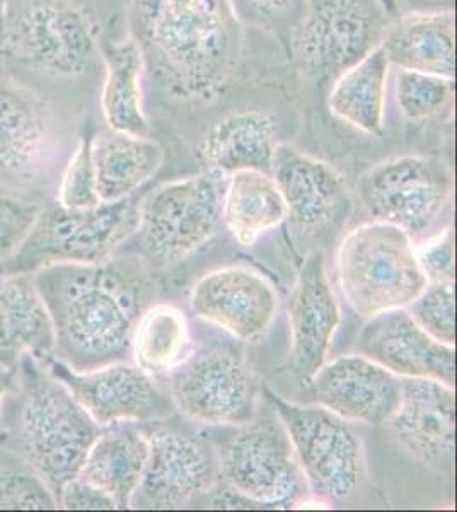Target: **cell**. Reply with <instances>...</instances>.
<instances>
[{"label": "cell", "mask_w": 457, "mask_h": 512, "mask_svg": "<svg viewBox=\"0 0 457 512\" xmlns=\"http://www.w3.org/2000/svg\"><path fill=\"white\" fill-rule=\"evenodd\" d=\"M406 12H454L456 0H396Z\"/></svg>", "instance_id": "cell-38"}, {"label": "cell", "mask_w": 457, "mask_h": 512, "mask_svg": "<svg viewBox=\"0 0 457 512\" xmlns=\"http://www.w3.org/2000/svg\"><path fill=\"white\" fill-rule=\"evenodd\" d=\"M400 403L388 420L396 441L413 460L451 473L456 456V393L434 379H400Z\"/></svg>", "instance_id": "cell-16"}, {"label": "cell", "mask_w": 457, "mask_h": 512, "mask_svg": "<svg viewBox=\"0 0 457 512\" xmlns=\"http://www.w3.org/2000/svg\"><path fill=\"white\" fill-rule=\"evenodd\" d=\"M394 19L382 0H306L292 50L307 76L335 81L381 47Z\"/></svg>", "instance_id": "cell-8"}, {"label": "cell", "mask_w": 457, "mask_h": 512, "mask_svg": "<svg viewBox=\"0 0 457 512\" xmlns=\"http://www.w3.org/2000/svg\"><path fill=\"white\" fill-rule=\"evenodd\" d=\"M287 217V205L272 175L238 171L227 176L222 221L241 245H253Z\"/></svg>", "instance_id": "cell-29"}, {"label": "cell", "mask_w": 457, "mask_h": 512, "mask_svg": "<svg viewBox=\"0 0 457 512\" xmlns=\"http://www.w3.org/2000/svg\"><path fill=\"white\" fill-rule=\"evenodd\" d=\"M336 267L347 303L367 320L382 311L406 308L429 284L410 234L388 222H372L348 233Z\"/></svg>", "instance_id": "cell-5"}, {"label": "cell", "mask_w": 457, "mask_h": 512, "mask_svg": "<svg viewBox=\"0 0 457 512\" xmlns=\"http://www.w3.org/2000/svg\"><path fill=\"white\" fill-rule=\"evenodd\" d=\"M31 275L52 320L53 357L79 373L127 359L140 291L122 268L110 262L55 263Z\"/></svg>", "instance_id": "cell-2"}, {"label": "cell", "mask_w": 457, "mask_h": 512, "mask_svg": "<svg viewBox=\"0 0 457 512\" xmlns=\"http://www.w3.org/2000/svg\"><path fill=\"white\" fill-rule=\"evenodd\" d=\"M382 4L391 12V16H394V18L400 16V7L396 4V0H382Z\"/></svg>", "instance_id": "cell-41"}, {"label": "cell", "mask_w": 457, "mask_h": 512, "mask_svg": "<svg viewBox=\"0 0 457 512\" xmlns=\"http://www.w3.org/2000/svg\"><path fill=\"white\" fill-rule=\"evenodd\" d=\"M389 69L386 53L377 47L336 77L328 98L333 115L364 134L381 137Z\"/></svg>", "instance_id": "cell-27"}, {"label": "cell", "mask_w": 457, "mask_h": 512, "mask_svg": "<svg viewBox=\"0 0 457 512\" xmlns=\"http://www.w3.org/2000/svg\"><path fill=\"white\" fill-rule=\"evenodd\" d=\"M411 318L440 344H456L454 282H429L422 294L406 306Z\"/></svg>", "instance_id": "cell-32"}, {"label": "cell", "mask_w": 457, "mask_h": 512, "mask_svg": "<svg viewBox=\"0 0 457 512\" xmlns=\"http://www.w3.org/2000/svg\"><path fill=\"white\" fill-rule=\"evenodd\" d=\"M215 451L219 473L249 501L284 504L301 495V466L277 412H256Z\"/></svg>", "instance_id": "cell-11"}, {"label": "cell", "mask_w": 457, "mask_h": 512, "mask_svg": "<svg viewBox=\"0 0 457 512\" xmlns=\"http://www.w3.org/2000/svg\"><path fill=\"white\" fill-rule=\"evenodd\" d=\"M301 0H231L238 18L260 24L275 23L296 11Z\"/></svg>", "instance_id": "cell-37"}, {"label": "cell", "mask_w": 457, "mask_h": 512, "mask_svg": "<svg viewBox=\"0 0 457 512\" xmlns=\"http://www.w3.org/2000/svg\"><path fill=\"white\" fill-rule=\"evenodd\" d=\"M106 77L101 89V110L108 128L125 134H149L145 117L142 72L144 60L132 38L105 41Z\"/></svg>", "instance_id": "cell-28"}, {"label": "cell", "mask_w": 457, "mask_h": 512, "mask_svg": "<svg viewBox=\"0 0 457 512\" xmlns=\"http://www.w3.org/2000/svg\"><path fill=\"white\" fill-rule=\"evenodd\" d=\"M309 386L316 405L347 422L388 424L400 403V378L360 354L324 362Z\"/></svg>", "instance_id": "cell-20"}, {"label": "cell", "mask_w": 457, "mask_h": 512, "mask_svg": "<svg viewBox=\"0 0 457 512\" xmlns=\"http://www.w3.org/2000/svg\"><path fill=\"white\" fill-rule=\"evenodd\" d=\"M128 23L144 69L176 98H217L236 70L243 31L231 0H132Z\"/></svg>", "instance_id": "cell-1"}, {"label": "cell", "mask_w": 457, "mask_h": 512, "mask_svg": "<svg viewBox=\"0 0 457 512\" xmlns=\"http://www.w3.org/2000/svg\"><path fill=\"white\" fill-rule=\"evenodd\" d=\"M381 47L391 67L454 79V12H406L394 19Z\"/></svg>", "instance_id": "cell-22"}, {"label": "cell", "mask_w": 457, "mask_h": 512, "mask_svg": "<svg viewBox=\"0 0 457 512\" xmlns=\"http://www.w3.org/2000/svg\"><path fill=\"white\" fill-rule=\"evenodd\" d=\"M135 364L151 376L169 374L191 352L188 321L171 304H156L144 311L132 337Z\"/></svg>", "instance_id": "cell-30"}, {"label": "cell", "mask_w": 457, "mask_h": 512, "mask_svg": "<svg viewBox=\"0 0 457 512\" xmlns=\"http://www.w3.org/2000/svg\"><path fill=\"white\" fill-rule=\"evenodd\" d=\"M287 205L292 231L304 241L328 238L352 212L347 181L330 164L290 147H278L272 171Z\"/></svg>", "instance_id": "cell-15"}, {"label": "cell", "mask_w": 457, "mask_h": 512, "mask_svg": "<svg viewBox=\"0 0 457 512\" xmlns=\"http://www.w3.org/2000/svg\"><path fill=\"white\" fill-rule=\"evenodd\" d=\"M57 499L35 472H0V509H57Z\"/></svg>", "instance_id": "cell-34"}, {"label": "cell", "mask_w": 457, "mask_h": 512, "mask_svg": "<svg viewBox=\"0 0 457 512\" xmlns=\"http://www.w3.org/2000/svg\"><path fill=\"white\" fill-rule=\"evenodd\" d=\"M227 176L214 171L171 181L139 200L140 246L154 267H169L214 238Z\"/></svg>", "instance_id": "cell-7"}, {"label": "cell", "mask_w": 457, "mask_h": 512, "mask_svg": "<svg viewBox=\"0 0 457 512\" xmlns=\"http://www.w3.org/2000/svg\"><path fill=\"white\" fill-rule=\"evenodd\" d=\"M57 504L58 507L74 509V511L116 509L115 501L111 499L110 495L79 477L72 478L60 489L57 495Z\"/></svg>", "instance_id": "cell-36"}, {"label": "cell", "mask_w": 457, "mask_h": 512, "mask_svg": "<svg viewBox=\"0 0 457 512\" xmlns=\"http://www.w3.org/2000/svg\"><path fill=\"white\" fill-rule=\"evenodd\" d=\"M91 140L93 135L89 132L82 135L79 146L60 180L57 202L64 209H93L101 204L91 158Z\"/></svg>", "instance_id": "cell-33"}, {"label": "cell", "mask_w": 457, "mask_h": 512, "mask_svg": "<svg viewBox=\"0 0 457 512\" xmlns=\"http://www.w3.org/2000/svg\"><path fill=\"white\" fill-rule=\"evenodd\" d=\"M149 458L132 506L176 509L207 494L219 477L217 454L205 439L171 427L147 432Z\"/></svg>", "instance_id": "cell-14"}, {"label": "cell", "mask_w": 457, "mask_h": 512, "mask_svg": "<svg viewBox=\"0 0 457 512\" xmlns=\"http://www.w3.org/2000/svg\"><path fill=\"white\" fill-rule=\"evenodd\" d=\"M169 398L186 419L234 427L258 412V381L241 350L203 345L169 373Z\"/></svg>", "instance_id": "cell-9"}, {"label": "cell", "mask_w": 457, "mask_h": 512, "mask_svg": "<svg viewBox=\"0 0 457 512\" xmlns=\"http://www.w3.org/2000/svg\"><path fill=\"white\" fill-rule=\"evenodd\" d=\"M18 384V367H7L0 364V419L6 405L7 396L11 395Z\"/></svg>", "instance_id": "cell-39"}, {"label": "cell", "mask_w": 457, "mask_h": 512, "mask_svg": "<svg viewBox=\"0 0 457 512\" xmlns=\"http://www.w3.org/2000/svg\"><path fill=\"white\" fill-rule=\"evenodd\" d=\"M96 188L101 204L132 197L157 175L164 149L147 135L105 130L91 140Z\"/></svg>", "instance_id": "cell-25"}, {"label": "cell", "mask_w": 457, "mask_h": 512, "mask_svg": "<svg viewBox=\"0 0 457 512\" xmlns=\"http://www.w3.org/2000/svg\"><path fill=\"white\" fill-rule=\"evenodd\" d=\"M454 175L446 161L401 156L365 171L357 181L360 204L372 219L410 234L429 229L451 202Z\"/></svg>", "instance_id": "cell-12"}, {"label": "cell", "mask_w": 457, "mask_h": 512, "mask_svg": "<svg viewBox=\"0 0 457 512\" xmlns=\"http://www.w3.org/2000/svg\"><path fill=\"white\" fill-rule=\"evenodd\" d=\"M53 151L52 113L45 101L16 82L0 81V190L16 195L14 190L36 183Z\"/></svg>", "instance_id": "cell-17"}, {"label": "cell", "mask_w": 457, "mask_h": 512, "mask_svg": "<svg viewBox=\"0 0 457 512\" xmlns=\"http://www.w3.org/2000/svg\"><path fill=\"white\" fill-rule=\"evenodd\" d=\"M357 352L400 378L434 379L451 388L456 384V350L430 337L406 308L369 318Z\"/></svg>", "instance_id": "cell-18"}, {"label": "cell", "mask_w": 457, "mask_h": 512, "mask_svg": "<svg viewBox=\"0 0 457 512\" xmlns=\"http://www.w3.org/2000/svg\"><path fill=\"white\" fill-rule=\"evenodd\" d=\"M55 335L33 275L0 277V364L18 367L24 355L53 354Z\"/></svg>", "instance_id": "cell-24"}, {"label": "cell", "mask_w": 457, "mask_h": 512, "mask_svg": "<svg viewBox=\"0 0 457 512\" xmlns=\"http://www.w3.org/2000/svg\"><path fill=\"white\" fill-rule=\"evenodd\" d=\"M137 226L134 195L93 209H41L21 245L0 260V277L35 274L55 263L106 262L137 233Z\"/></svg>", "instance_id": "cell-4"}, {"label": "cell", "mask_w": 457, "mask_h": 512, "mask_svg": "<svg viewBox=\"0 0 457 512\" xmlns=\"http://www.w3.org/2000/svg\"><path fill=\"white\" fill-rule=\"evenodd\" d=\"M0 65H4V0H0Z\"/></svg>", "instance_id": "cell-40"}, {"label": "cell", "mask_w": 457, "mask_h": 512, "mask_svg": "<svg viewBox=\"0 0 457 512\" xmlns=\"http://www.w3.org/2000/svg\"><path fill=\"white\" fill-rule=\"evenodd\" d=\"M4 408L0 424L6 422L12 443L57 499L81 472L101 427L33 355L19 361L18 384Z\"/></svg>", "instance_id": "cell-3"}, {"label": "cell", "mask_w": 457, "mask_h": 512, "mask_svg": "<svg viewBox=\"0 0 457 512\" xmlns=\"http://www.w3.org/2000/svg\"><path fill=\"white\" fill-rule=\"evenodd\" d=\"M278 147L272 118L260 111H238L210 128L200 154L209 171L219 175L231 176L238 171L272 175Z\"/></svg>", "instance_id": "cell-23"}, {"label": "cell", "mask_w": 457, "mask_h": 512, "mask_svg": "<svg viewBox=\"0 0 457 512\" xmlns=\"http://www.w3.org/2000/svg\"><path fill=\"white\" fill-rule=\"evenodd\" d=\"M191 311L244 342L263 337L278 309L277 292L263 275L244 267L214 270L198 280Z\"/></svg>", "instance_id": "cell-19"}, {"label": "cell", "mask_w": 457, "mask_h": 512, "mask_svg": "<svg viewBox=\"0 0 457 512\" xmlns=\"http://www.w3.org/2000/svg\"><path fill=\"white\" fill-rule=\"evenodd\" d=\"M394 91L401 113L411 122L437 117L451 108L456 94L454 79L401 69Z\"/></svg>", "instance_id": "cell-31"}, {"label": "cell", "mask_w": 457, "mask_h": 512, "mask_svg": "<svg viewBox=\"0 0 457 512\" xmlns=\"http://www.w3.org/2000/svg\"><path fill=\"white\" fill-rule=\"evenodd\" d=\"M418 262L429 282H454V229L429 241L417 251Z\"/></svg>", "instance_id": "cell-35"}, {"label": "cell", "mask_w": 457, "mask_h": 512, "mask_svg": "<svg viewBox=\"0 0 457 512\" xmlns=\"http://www.w3.org/2000/svg\"><path fill=\"white\" fill-rule=\"evenodd\" d=\"M342 321L321 251L304 258L290 301L292 373L309 381L326 362L331 342Z\"/></svg>", "instance_id": "cell-21"}, {"label": "cell", "mask_w": 457, "mask_h": 512, "mask_svg": "<svg viewBox=\"0 0 457 512\" xmlns=\"http://www.w3.org/2000/svg\"><path fill=\"white\" fill-rule=\"evenodd\" d=\"M96 53L93 21L67 0H4V65L77 77Z\"/></svg>", "instance_id": "cell-6"}, {"label": "cell", "mask_w": 457, "mask_h": 512, "mask_svg": "<svg viewBox=\"0 0 457 512\" xmlns=\"http://www.w3.org/2000/svg\"><path fill=\"white\" fill-rule=\"evenodd\" d=\"M101 429L77 477L86 480L115 501L116 509L132 506L149 458L145 432L116 424Z\"/></svg>", "instance_id": "cell-26"}, {"label": "cell", "mask_w": 457, "mask_h": 512, "mask_svg": "<svg viewBox=\"0 0 457 512\" xmlns=\"http://www.w3.org/2000/svg\"><path fill=\"white\" fill-rule=\"evenodd\" d=\"M40 361L101 429L116 424L152 422L173 414L171 398L137 364L113 362L79 373L53 354Z\"/></svg>", "instance_id": "cell-13"}, {"label": "cell", "mask_w": 457, "mask_h": 512, "mask_svg": "<svg viewBox=\"0 0 457 512\" xmlns=\"http://www.w3.org/2000/svg\"><path fill=\"white\" fill-rule=\"evenodd\" d=\"M263 393L289 432L311 494L326 504L348 499L362 475V448L347 420L321 405L285 402L268 388Z\"/></svg>", "instance_id": "cell-10"}]
</instances>
